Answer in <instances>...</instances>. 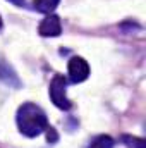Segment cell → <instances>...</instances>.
Listing matches in <instances>:
<instances>
[{
  "label": "cell",
  "instance_id": "7a4b0ae2",
  "mask_svg": "<svg viewBox=\"0 0 146 148\" xmlns=\"http://www.w3.org/2000/svg\"><path fill=\"white\" fill-rule=\"evenodd\" d=\"M65 88H67V79L60 74L53 76V79L50 83V88H48V93H50V98H52L53 105L60 110H69L72 107L71 100L65 95Z\"/></svg>",
  "mask_w": 146,
  "mask_h": 148
},
{
  "label": "cell",
  "instance_id": "30bf717a",
  "mask_svg": "<svg viewBox=\"0 0 146 148\" xmlns=\"http://www.w3.org/2000/svg\"><path fill=\"white\" fill-rule=\"evenodd\" d=\"M9 2H12L14 5H17V7H24L26 5V2L24 0H9Z\"/></svg>",
  "mask_w": 146,
  "mask_h": 148
},
{
  "label": "cell",
  "instance_id": "3957f363",
  "mask_svg": "<svg viewBox=\"0 0 146 148\" xmlns=\"http://www.w3.org/2000/svg\"><path fill=\"white\" fill-rule=\"evenodd\" d=\"M67 69H69V81L74 84L86 81L89 76V66L83 57H72L69 60Z\"/></svg>",
  "mask_w": 146,
  "mask_h": 148
},
{
  "label": "cell",
  "instance_id": "9c48e42d",
  "mask_svg": "<svg viewBox=\"0 0 146 148\" xmlns=\"http://www.w3.org/2000/svg\"><path fill=\"white\" fill-rule=\"evenodd\" d=\"M45 131H46V138H48V141H50V143H55V141L59 140V136H57V133H55V129H53V127H50V126H48Z\"/></svg>",
  "mask_w": 146,
  "mask_h": 148
},
{
  "label": "cell",
  "instance_id": "5b68a950",
  "mask_svg": "<svg viewBox=\"0 0 146 148\" xmlns=\"http://www.w3.org/2000/svg\"><path fill=\"white\" fill-rule=\"evenodd\" d=\"M0 79L3 81V83H7L9 86H21V81L17 79V76H16V73L5 64V62H2L0 60Z\"/></svg>",
  "mask_w": 146,
  "mask_h": 148
},
{
  "label": "cell",
  "instance_id": "8fae6325",
  "mask_svg": "<svg viewBox=\"0 0 146 148\" xmlns=\"http://www.w3.org/2000/svg\"><path fill=\"white\" fill-rule=\"evenodd\" d=\"M0 29H2V17H0Z\"/></svg>",
  "mask_w": 146,
  "mask_h": 148
},
{
  "label": "cell",
  "instance_id": "6da1fadb",
  "mask_svg": "<svg viewBox=\"0 0 146 148\" xmlns=\"http://www.w3.org/2000/svg\"><path fill=\"white\" fill-rule=\"evenodd\" d=\"M16 122L21 134H24L26 138H36L48 127V119L45 110L31 102H26L17 109Z\"/></svg>",
  "mask_w": 146,
  "mask_h": 148
},
{
  "label": "cell",
  "instance_id": "52a82bcc",
  "mask_svg": "<svg viewBox=\"0 0 146 148\" xmlns=\"http://www.w3.org/2000/svg\"><path fill=\"white\" fill-rule=\"evenodd\" d=\"M113 140L107 136V134H100V136H96V138H93L89 143H88V147L86 148H113Z\"/></svg>",
  "mask_w": 146,
  "mask_h": 148
},
{
  "label": "cell",
  "instance_id": "277c9868",
  "mask_svg": "<svg viewBox=\"0 0 146 148\" xmlns=\"http://www.w3.org/2000/svg\"><path fill=\"white\" fill-rule=\"evenodd\" d=\"M38 33L45 38H55L62 33V24H60V17L55 14H48L38 28Z\"/></svg>",
  "mask_w": 146,
  "mask_h": 148
},
{
  "label": "cell",
  "instance_id": "8992f818",
  "mask_svg": "<svg viewBox=\"0 0 146 148\" xmlns=\"http://www.w3.org/2000/svg\"><path fill=\"white\" fill-rule=\"evenodd\" d=\"M59 3H60V0H33L35 9L41 14H52Z\"/></svg>",
  "mask_w": 146,
  "mask_h": 148
},
{
  "label": "cell",
  "instance_id": "ba28073f",
  "mask_svg": "<svg viewBox=\"0 0 146 148\" xmlns=\"http://www.w3.org/2000/svg\"><path fill=\"white\" fill-rule=\"evenodd\" d=\"M122 143L129 148H146V143L143 138H136L131 134H122Z\"/></svg>",
  "mask_w": 146,
  "mask_h": 148
}]
</instances>
